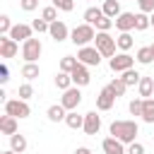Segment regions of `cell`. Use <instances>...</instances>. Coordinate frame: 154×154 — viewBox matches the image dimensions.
<instances>
[{"label":"cell","mask_w":154,"mask_h":154,"mask_svg":"<svg viewBox=\"0 0 154 154\" xmlns=\"http://www.w3.org/2000/svg\"><path fill=\"white\" fill-rule=\"evenodd\" d=\"M17 120H19V118H14V116H10V113L0 116V132H2V135H14V132H17Z\"/></svg>","instance_id":"17"},{"label":"cell","mask_w":154,"mask_h":154,"mask_svg":"<svg viewBox=\"0 0 154 154\" xmlns=\"http://www.w3.org/2000/svg\"><path fill=\"white\" fill-rule=\"evenodd\" d=\"M2 154H17V152H12V149H7V152H2Z\"/></svg>","instance_id":"45"},{"label":"cell","mask_w":154,"mask_h":154,"mask_svg":"<svg viewBox=\"0 0 154 154\" xmlns=\"http://www.w3.org/2000/svg\"><path fill=\"white\" fill-rule=\"evenodd\" d=\"M31 26H34V31H38V34H43V31H48V29H51V24H48L43 17H41V19H34V22H31Z\"/></svg>","instance_id":"38"},{"label":"cell","mask_w":154,"mask_h":154,"mask_svg":"<svg viewBox=\"0 0 154 154\" xmlns=\"http://www.w3.org/2000/svg\"><path fill=\"white\" fill-rule=\"evenodd\" d=\"M113 24H116V22H113L111 17H106V14H103V17H101V19H99V22H96L94 26H96V31H108V29H111Z\"/></svg>","instance_id":"36"},{"label":"cell","mask_w":154,"mask_h":154,"mask_svg":"<svg viewBox=\"0 0 154 154\" xmlns=\"http://www.w3.org/2000/svg\"><path fill=\"white\" fill-rule=\"evenodd\" d=\"M128 154H144V147L140 142H130L128 144Z\"/></svg>","instance_id":"42"},{"label":"cell","mask_w":154,"mask_h":154,"mask_svg":"<svg viewBox=\"0 0 154 154\" xmlns=\"http://www.w3.org/2000/svg\"><path fill=\"white\" fill-rule=\"evenodd\" d=\"M137 5H140V12H147V14L154 12V0H137Z\"/></svg>","instance_id":"41"},{"label":"cell","mask_w":154,"mask_h":154,"mask_svg":"<svg viewBox=\"0 0 154 154\" xmlns=\"http://www.w3.org/2000/svg\"><path fill=\"white\" fill-rule=\"evenodd\" d=\"M12 26H14V24L10 22V17H7V14H0V34H10Z\"/></svg>","instance_id":"39"},{"label":"cell","mask_w":154,"mask_h":154,"mask_svg":"<svg viewBox=\"0 0 154 154\" xmlns=\"http://www.w3.org/2000/svg\"><path fill=\"white\" fill-rule=\"evenodd\" d=\"M55 87H58L60 91L70 89V87H72V75H70V72H58V75H55Z\"/></svg>","instance_id":"29"},{"label":"cell","mask_w":154,"mask_h":154,"mask_svg":"<svg viewBox=\"0 0 154 154\" xmlns=\"http://www.w3.org/2000/svg\"><path fill=\"white\" fill-rule=\"evenodd\" d=\"M140 79H142V75H140L137 70H132V67L123 72V82H125L128 87H132V84H140Z\"/></svg>","instance_id":"31"},{"label":"cell","mask_w":154,"mask_h":154,"mask_svg":"<svg viewBox=\"0 0 154 154\" xmlns=\"http://www.w3.org/2000/svg\"><path fill=\"white\" fill-rule=\"evenodd\" d=\"M19 53V43L12 38V36H7V34H0V58H14Z\"/></svg>","instance_id":"9"},{"label":"cell","mask_w":154,"mask_h":154,"mask_svg":"<svg viewBox=\"0 0 154 154\" xmlns=\"http://www.w3.org/2000/svg\"><path fill=\"white\" fill-rule=\"evenodd\" d=\"M5 113L14 116V118H29L31 116V108L24 99H7L5 101Z\"/></svg>","instance_id":"6"},{"label":"cell","mask_w":154,"mask_h":154,"mask_svg":"<svg viewBox=\"0 0 154 154\" xmlns=\"http://www.w3.org/2000/svg\"><path fill=\"white\" fill-rule=\"evenodd\" d=\"M17 94H19V99H24V101H29V99L34 96V87H31L29 82H24V84H19V89H17Z\"/></svg>","instance_id":"34"},{"label":"cell","mask_w":154,"mask_h":154,"mask_svg":"<svg viewBox=\"0 0 154 154\" xmlns=\"http://www.w3.org/2000/svg\"><path fill=\"white\" fill-rule=\"evenodd\" d=\"M31 31H34V26H31V24H14V26L10 29V34H7V36H12L17 43H19V41L24 43L26 38H31Z\"/></svg>","instance_id":"16"},{"label":"cell","mask_w":154,"mask_h":154,"mask_svg":"<svg viewBox=\"0 0 154 154\" xmlns=\"http://www.w3.org/2000/svg\"><path fill=\"white\" fill-rule=\"evenodd\" d=\"M41 53H43V46H41L38 38L31 36V38H26L22 43V58H24V63H36L41 58Z\"/></svg>","instance_id":"4"},{"label":"cell","mask_w":154,"mask_h":154,"mask_svg":"<svg viewBox=\"0 0 154 154\" xmlns=\"http://www.w3.org/2000/svg\"><path fill=\"white\" fill-rule=\"evenodd\" d=\"M149 19H152V26H154V12H152V14H149Z\"/></svg>","instance_id":"46"},{"label":"cell","mask_w":154,"mask_h":154,"mask_svg":"<svg viewBox=\"0 0 154 154\" xmlns=\"http://www.w3.org/2000/svg\"><path fill=\"white\" fill-rule=\"evenodd\" d=\"M101 10H103V14H106V17L116 19V17L120 14V0H106Z\"/></svg>","instance_id":"22"},{"label":"cell","mask_w":154,"mask_h":154,"mask_svg":"<svg viewBox=\"0 0 154 154\" xmlns=\"http://www.w3.org/2000/svg\"><path fill=\"white\" fill-rule=\"evenodd\" d=\"M41 17H43L48 24H51V22H58V7H55V5L43 7V10H41Z\"/></svg>","instance_id":"32"},{"label":"cell","mask_w":154,"mask_h":154,"mask_svg":"<svg viewBox=\"0 0 154 154\" xmlns=\"http://www.w3.org/2000/svg\"><path fill=\"white\" fill-rule=\"evenodd\" d=\"M142 106H144V99L140 96V99H132L128 108H130V113H132V116H140V118H142Z\"/></svg>","instance_id":"35"},{"label":"cell","mask_w":154,"mask_h":154,"mask_svg":"<svg viewBox=\"0 0 154 154\" xmlns=\"http://www.w3.org/2000/svg\"><path fill=\"white\" fill-rule=\"evenodd\" d=\"M116 94H113V89L111 87H103L101 91H99V96H96V108L99 111H111L113 108V103H116Z\"/></svg>","instance_id":"10"},{"label":"cell","mask_w":154,"mask_h":154,"mask_svg":"<svg viewBox=\"0 0 154 154\" xmlns=\"http://www.w3.org/2000/svg\"><path fill=\"white\" fill-rule=\"evenodd\" d=\"M60 103H63L67 111H77V106L82 103V91H79V87L72 84L70 89H65L63 96H60Z\"/></svg>","instance_id":"7"},{"label":"cell","mask_w":154,"mask_h":154,"mask_svg":"<svg viewBox=\"0 0 154 154\" xmlns=\"http://www.w3.org/2000/svg\"><path fill=\"white\" fill-rule=\"evenodd\" d=\"M108 132H111L113 137H118L123 144H130V142H135V137L140 135V125H137L135 120H113V123L108 125Z\"/></svg>","instance_id":"1"},{"label":"cell","mask_w":154,"mask_h":154,"mask_svg":"<svg viewBox=\"0 0 154 154\" xmlns=\"http://www.w3.org/2000/svg\"><path fill=\"white\" fill-rule=\"evenodd\" d=\"M48 34H51V38L55 41V43H60V41H65V38H70V29H67V24L65 22H51V29H48Z\"/></svg>","instance_id":"11"},{"label":"cell","mask_w":154,"mask_h":154,"mask_svg":"<svg viewBox=\"0 0 154 154\" xmlns=\"http://www.w3.org/2000/svg\"><path fill=\"white\" fill-rule=\"evenodd\" d=\"M19 7H22L24 12H34V10L38 7V0H19Z\"/></svg>","instance_id":"40"},{"label":"cell","mask_w":154,"mask_h":154,"mask_svg":"<svg viewBox=\"0 0 154 154\" xmlns=\"http://www.w3.org/2000/svg\"><path fill=\"white\" fill-rule=\"evenodd\" d=\"M101 17H103V10L101 7H87L84 10V22L87 24H96Z\"/></svg>","instance_id":"26"},{"label":"cell","mask_w":154,"mask_h":154,"mask_svg":"<svg viewBox=\"0 0 154 154\" xmlns=\"http://www.w3.org/2000/svg\"><path fill=\"white\" fill-rule=\"evenodd\" d=\"M135 60H137V58H132L130 53L123 51V53H116V55L108 60V65H111L113 72H125V70H130V67L135 65Z\"/></svg>","instance_id":"8"},{"label":"cell","mask_w":154,"mask_h":154,"mask_svg":"<svg viewBox=\"0 0 154 154\" xmlns=\"http://www.w3.org/2000/svg\"><path fill=\"white\" fill-rule=\"evenodd\" d=\"M77 65H79V60L75 55H63L60 58V72H72Z\"/></svg>","instance_id":"30"},{"label":"cell","mask_w":154,"mask_h":154,"mask_svg":"<svg viewBox=\"0 0 154 154\" xmlns=\"http://www.w3.org/2000/svg\"><path fill=\"white\" fill-rule=\"evenodd\" d=\"M70 75H72V84H77V87H87V84L91 82L89 67H87V65H82V63H79V65H77V67L70 72Z\"/></svg>","instance_id":"14"},{"label":"cell","mask_w":154,"mask_h":154,"mask_svg":"<svg viewBox=\"0 0 154 154\" xmlns=\"http://www.w3.org/2000/svg\"><path fill=\"white\" fill-rule=\"evenodd\" d=\"M113 22H116L118 31H132L135 29V12H120Z\"/></svg>","instance_id":"15"},{"label":"cell","mask_w":154,"mask_h":154,"mask_svg":"<svg viewBox=\"0 0 154 154\" xmlns=\"http://www.w3.org/2000/svg\"><path fill=\"white\" fill-rule=\"evenodd\" d=\"M142 120L144 123H154V99L149 96V99H144V106H142Z\"/></svg>","instance_id":"25"},{"label":"cell","mask_w":154,"mask_h":154,"mask_svg":"<svg viewBox=\"0 0 154 154\" xmlns=\"http://www.w3.org/2000/svg\"><path fill=\"white\" fill-rule=\"evenodd\" d=\"M101 58H103V55L99 53L96 46H82V48L77 51V60H79L82 65H87V67H99Z\"/></svg>","instance_id":"5"},{"label":"cell","mask_w":154,"mask_h":154,"mask_svg":"<svg viewBox=\"0 0 154 154\" xmlns=\"http://www.w3.org/2000/svg\"><path fill=\"white\" fill-rule=\"evenodd\" d=\"M48 120L51 123H60V120H65V116H67V108L63 106V103H55V106H51L48 108Z\"/></svg>","instance_id":"18"},{"label":"cell","mask_w":154,"mask_h":154,"mask_svg":"<svg viewBox=\"0 0 154 154\" xmlns=\"http://www.w3.org/2000/svg\"><path fill=\"white\" fill-rule=\"evenodd\" d=\"M94 38H96V29H94V24H87V22H84V24H77V26L70 31V41H72L75 46H79V48H82V46H89Z\"/></svg>","instance_id":"2"},{"label":"cell","mask_w":154,"mask_h":154,"mask_svg":"<svg viewBox=\"0 0 154 154\" xmlns=\"http://www.w3.org/2000/svg\"><path fill=\"white\" fill-rule=\"evenodd\" d=\"M135 58H137V63H140V65H149V63L154 60V51H152V46H142V48L137 51V55H135Z\"/></svg>","instance_id":"24"},{"label":"cell","mask_w":154,"mask_h":154,"mask_svg":"<svg viewBox=\"0 0 154 154\" xmlns=\"http://www.w3.org/2000/svg\"><path fill=\"white\" fill-rule=\"evenodd\" d=\"M53 5L63 12H72L75 10V0H53Z\"/></svg>","instance_id":"37"},{"label":"cell","mask_w":154,"mask_h":154,"mask_svg":"<svg viewBox=\"0 0 154 154\" xmlns=\"http://www.w3.org/2000/svg\"><path fill=\"white\" fill-rule=\"evenodd\" d=\"M137 91H140V96H142V99H149V96H152V91H154V79L142 75V79H140V84H137Z\"/></svg>","instance_id":"20"},{"label":"cell","mask_w":154,"mask_h":154,"mask_svg":"<svg viewBox=\"0 0 154 154\" xmlns=\"http://www.w3.org/2000/svg\"><path fill=\"white\" fill-rule=\"evenodd\" d=\"M65 125L72 128V130H79V128H84V116H79L77 111H67V116H65Z\"/></svg>","instance_id":"21"},{"label":"cell","mask_w":154,"mask_h":154,"mask_svg":"<svg viewBox=\"0 0 154 154\" xmlns=\"http://www.w3.org/2000/svg\"><path fill=\"white\" fill-rule=\"evenodd\" d=\"M149 26H152L149 14H147V12H137V14H135V31H144V29H149Z\"/></svg>","instance_id":"27"},{"label":"cell","mask_w":154,"mask_h":154,"mask_svg":"<svg viewBox=\"0 0 154 154\" xmlns=\"http://www.w3.org/2000/svg\"><path fill=\"white\" fill-rule=\"evenodd\" d=\"M87 135H96L99 130H101V116L96 113V111H89V113H84V128H82Z\"/></svg>","instance_id":"12"},{"label":"cell","mask_w":154,"mask_h":154,"mask_svg":"<svg viewBox=\"0 0 154 154\" xmlns=\"http://www.w3.org/2000/svg\"><path fill=\"white\" fill-rule=\"evenodd\" d=\"M38 65L36 63H24V67H22V77L26 79V82H31V79H36L38 77Z\"/></svg>","instance_id":"28"},{"label":"cell","mask_w":154,"mask_h":154,"mask_svg":"<svg viewBox=\"0 0 154 154\" xmlns=\"http://www.w3.org/2000/svg\"><path fill=\"white\" fill-rule=\"evenodd\" d=\"M7 79H10V70H7V65L2 63V65H0V84H7Z\"/></svg>","instance_id":"43"},{"label":"cell","mask_w":154,"mask_h":154,"mask_svg":"<svg viewBox=\"0 0 154 154\" xmlns=\"http://www.w3.org/2000/svg\"><path fill=\"white\" fill-rule=\"evenodd\" d=\"M94 46L99 48V53L103 55V58H113L116 55V48H118V43H116V38L108 34V31H96V38H94Z\"/></svg>","instance_id":"3"},{"label":"cell","mask_w":154,"mask_h":154,"mask_svg":"<svg viewBox=\"0 0 154 154\" xmlns=\"http://www.w3.org/2000/svg\"><path fill=\"white\" fill-rule=\"evenodd\" d=\"M152 51H154V43H152Z\"/></svg>","instance_id":"47"},{"label":"cell","mask_w":154,"mask_h":154,"mask_svg":"<svg viewBox=\"0 0 154 154\" xmlns=\"http://www.w3.org/2000/svg\"><path fill=\"white\" fill-rule=\"evenodd\" d=\"M10 149H12V152H17V154H24V152H26V137H24V135H19V132L10 135Z\"/></svg>","instance_id":"19"},{"label":"cell","mask_w":154,"mask_h":154,"mask_svg":"<svg viewBox=\"0 0 154 154\" xmlns=\"http://www.w3.org/2000/svg\"><path fill=\"white\" fill-rule=\"evenodd\" d=\"M101 149H103V154H128V149H125V144L118 140V137H106L103 142H101Z\"/></svg>","instance_id":"13"},{"label":"cell","mask_w":154,"mask_h":154,"mask_svg":"<svg viewBox=\"0 0 154 154\" xmlns=\"http://www.w3.org/2000/svg\"><path fill=\"white\" fill-rule=\"evenodd\" d=\"M108 87L113 89V94H116V96H123V94H125V89H128V84L123 82V77H116V79H113Z\"/></svg>","instance_id":"33"},{"label":"cell","mask_w":154,"mask_h":154,"mask_svg":"<svg viewBox=\"0 0 154 154\" xmlns=\"http://www.w3.org/2000/svg\"><path fill=\"white\" fill-rule=\"evenodd\" d=\"M116 43H118V48H120V51H125V53H128V51L135 46V38H132V34H130V31H120V36L116 38Z\"/></svg>","instance_id":"23"},{"label":"cell","mask_w":154,"mask_h":154,"mask_svg":"<svg viewBox=\"0 0 154 154\" xmlns=\"http://www.w3.org/2000/svg\"><path fill=\"white\" fill-rule=\"evenodd\" d=\"M75 154H91V149H89V147H77Z\"/></svg>","instance_id":"44"}]
</instances>
